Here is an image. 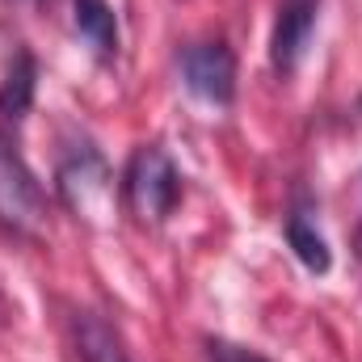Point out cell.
<instances>
[{
  "label": "cell",
  "instance_id": "2",
  "mask_svg": "<svg viewBox=\"0 0 362 362\" xmlns=\"http://www.w3.org/2000/svg\"><path fill=\"white\" fill-rule=\"evenodd\" d=\"M55 194H59V202L76 219L101 223V215H110V206H114V173H110L105 156L97 152V144L81 139V144H72L59 156V165H55Z\"/></svg>",
  "mask_w": 362,
  "mask_h": 362
},
{
  "label": "cell",
  "instance_id": "3",
  "mask_svg": "<svg viewBox=\"0 0 362 362\" xmlns=\"http://www.w3.org/2000/svg\"><path fill=\"white\" fill-rule=\"evenodd\" d=\"M47 223V194L17 152L13 135H0V228L13 236H38Z\"/></svg>",
  "mask_w": 362,
  "mask_h": 362
},
{
  "label": "cell",
  "instance_id": "6",
  "mask_svg": "<svg viewBox=\"0 0 362 362\" xmlns=\"http://www.w3.org/2000/svg\"><path fill=\"white\" fill-rule=\"evenodd\" d=\"M34 89H38V59H34V51L17 47L4 68V81H0V135L17 139V131L34 105Z\"/></svg>",
  "mask_w": 362,
  "mask_h": 362
},
{
  "label": "cell",
  "instance_id": "5",
  "mask_svg": "<svg viewBox=\"0 0 362 362\" xmlns=\"http://www.w3.org/2000/svg\"><path fill=\"white\" fill-rule=\"evenodd\" d=\"M316 17H320V0H282L278 17H274V34H270V68L278 76H295L308 42L316 34Z\"/></svg>",
  "mask_w": 362,
  "mask_h": 362
},
{
  "label": "cell",
  "instance_id": "8",
  "mask_svg": "<svg viewBox=\"0 0 362 362\" xmlns=\"http://www.w3.org/2000/svg\"><path fill=\"white\" fill-rule=\"evenodd\" d=\"M282 236H286L291 253L299 257V266L308 274H329L333 270V249H329L325 232L316 228V215H312L303 202L291 206V215H286V223H282Z\"/></svg>",
  "mask_w": 362,
  "mask_h": 362
},
{
  "label": "cell",
  "instance_id": "12",
  "mask_svg": "<svg viewBox=\"0 0 362 362\" xmlns=\"http://www.w3.org/2000/svg\"><path fill=\"white\" fill-rule=\"evenodd\" d=\"M8 4H25V8H34V4H42V0H8Z\"/></svg>",
  "mask_w": 362,
  "mask_h": 362
},
{
  "label": "cell",
  "instance_id": "11",
  "mask_svg": "<svg viewBox=\"0 0 362 362\" xmlns=\"http://www.w3.org/2000/svg\"><path fill=\"white\" fill-rule=\"evenodd\" d=\"M4 325H8V299L0 295V329H4Z\"/></svg>",
  "mask_w": 362,
  "mask_h": 362
},
{
  "label": "cell",
  "instance_id": "7",
  "mask_svg": "<svg viewBox=\"0 0 362 362\" xmlns=\"http://www.w3.org/2000/svg\"><path fill=\"white\" fill-rule=\"evenodd\" d=\"M68 337H72V354L76 362H135L127 341L118 337V329L101 316V312H72L68 316Z\"/></svg>",
  "mask_w": 362,
  "mask_h": 362
},
{
  "label": "cell",
  "instance_id": "10",
  "mask_svg": "<svg viewBox=\"0 0 362 362\" xmlns=\"http://www.w3.org/2000/svg\"><path fill=\"white\" fill-rule=\"evenodd\" d=\"M206 354H211V362H270L257 350H245V346H232V341H219V337L206 341Z\"/></svg>",
  "mask_w": 362,
  "mask_h": 362
},
{
  "label": "cell",
  "instance_id": "9",
  "mask_svg": "<svg viewBox=\"0 0 362 362\" xmlns=\"http://www.w3.org/2000/svg\"><path fill=\"white\" fill-rule=\"evenodd\" d=\"M72 25L93 47L97 59H114L118 55L122 34H118V13H114L110 0H72Z\"/></svg>",
  "mask_w": 362,
  "mask_h": 362
},
{
  "label": "cell",
  "instance_id": "1",
  "mask_svg": "<svg viewBox=\"0 0 362 362\" xmlns=\"http://www.w3.org/2000/svg\"><path fill=\"white\" fill-rule=\"evenodd\" d=\"M118 194L139 223H165L181 202V169L160 144H144L131 152Z\"/></svg>",
  "mask_w": 362,
  "mask_h": 362
},
{
  "label": "cell",
  "instance_id": "4",
  "mask_svg": "<svg viewBox=\"0 0 362 362\" xmlns=\"http://www.w3.org/2000/svg\"><path fill=\"white\" fill-rule=\"evenodd\" d=\"M181 85L206 105H232L236 101V55L223 38L189 42L177 55Z\"/></svg>",
  "mask_w": 362,
  "mask_h": 362
}]
</instances>
